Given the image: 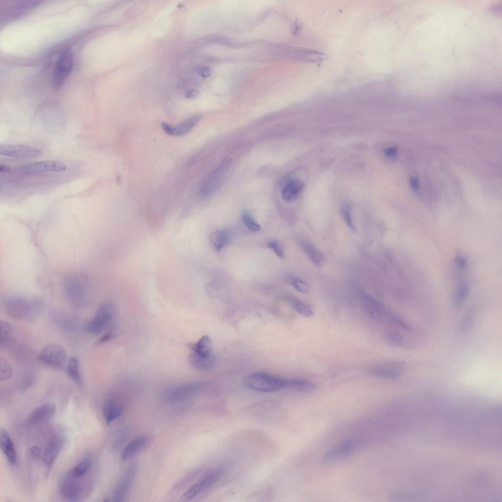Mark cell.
Returning a JSON list of instances; mask_svg holds the SVG:
<instances>
[{
	"mask_svg": "<svg viewBox=\"0 0 502 502\" xmlns=\"http://www.w3.org/2000/svg\"><path fill=\"white\" fill-rule=\"evenodd\" d=\"M11 171V168L7 166L0 165V172L1 173H8Z\"/></svg>",
	"mask_w": 502,
	"mask_h": 502,
	"instance_id": "f6af8a7d",
	"label": "cell"
},
{
	"mask_svg": "<svg viewBox=\"0 0 502 502\" xmlns=\"http://www.w3.org/2000/svg\"><path fill=\"white\" fill-rule=\"evenodd\" d=\"M136 470L135 465H131L128 468L115 490L113 494L114 501H124L134 480Z\"/></svg>",
	"mask_w": 502,
	"mask_h": 502,
	"instance_id": "5bb4252c",
	"label": "cell"
},
{
	"mask_svg": "<svg viewBox=\"0 0 502 502\" xmlns=\"http://www.w3.org/2000/svg\"><path fill=\"white\" fill-rule=\"evenodd\" d=\"M73 54L70 49L63 50L59 56L53 70L52 85L59 89L65 83L73 70Z\"/></svg>",
	"mask_w": 502,
	"mask_h": 502,
	"instance_id": "5b68a950",
	"label": "cell"
},
{
	"mask_svg": "<svg viewBox=\"0 0 502 502\" xmlns=\"http://www.w3.org/2000/svg\"><path fill=\"white\" fill-rule=\"evenodd\" d=\"M230 234L226 230H216L210 235V241L212 247L219 251L227 245L230 241Z\"/></svg>",
	"mask_w": 502,
	"mask_h": 502,
	"instance_id": "cb8c5ba5",
	"label": "cell"
},
{
	"mask_svg": "<svg viewBox=\"0 0 502 502\" xmlns=\"http://www.w3.org/2000/svg\"><path fill=\"white\" fill-rule=\"evenodd\" d=\"M149 438L146 436H140L130 441L122 451L121 457L123 460H127L143 450L149 443Z\"/></svg>",
	"mask_w": 502,
	"mask_h": 502,
	"instance_id": "ffe728a7",
	"label": "cell"
},
{
	"mask_svg": "<svg viewBox=\"0 0 502 502\" xmlns=\"http://www.w3.org/2000/svg\"><path fill=\"white\" fill-rule=\"evenodd\" d=\"M185 97L189 99L196 98L198 95V91L194 89L186 90L184 92Z\"/></svg>",
	"mask_w": 502,
	"mask_h": 502,
	"instance_id": "7bdbcfd3",
	"label": "cell"
},
{
	"mask_svg": "<svg viewBox=\"0 0 502 502\" xmlns=\"http://www.w3.org/2000/svg\"><path fill=\"white\" fill-rule=\"evenodd\" d=\"M341 213L343 219L348 227L351 230L355 232L356 228L352 217L350 205L348 203L343 204L341 207Z\"/></svg>",
	"mask_w": 502,
	"mask_h": 502,
	"instance_id": "83f0119b",
	"label": "cell"
},
{
	"mask_svg": "<svg viewBox=\"0 0 502 502\" xmlns=\"http://www.w3.org/2000/svg\"><path fill=\"white\" fill-rule=\"evenodd\" d=\"M66 165L59 160H45L19 165L17 171L23 173L37 174L48 172H59L66 170Z\"/></svg>",
	"mask_w": 502,
	"mask_h": 502,
	"instance_id": "9c48e42d",
	"label": "cell"
},
{
	"mask_svg": "<svg viewBox=\"0 0 502 502\" xmlns=\"http://www.w3.org/2000/svg\"><path fill=\"white\" fill-rule=\"evenodd\" d=\"M67 372L69 376L75 383L82 386L83 381L80 371L79 362L76 357H73L70 359L67 364Z\"/></svg>",
	"mask_w": 502,
	"mask_h": 502,
	"instance_id": "d4e9b609",
	"label": "cell"
},
{
	"mask_svg": "<svg viewBox=\"0 0 502 502\" xmlns=\"http://www.w3.org/2000/svg\"><path fill=\"white\" fill-rule=\"evenodd\" d=\"M409 183L411 187L414 190H418L420 187V182L418 178L415 176H411L409 179Z\"/></svg>",
	"mask_w": 502,
	"mask_h": 502,
	"instance_id": "b9f144b4",
	"label": "cell"
},
{
	"mask_svg": "<svg viewBox=\"0 0 502 502\" xmlns=\"http://www.w3.org/2000/svg\"><path fill=\"white\" fill-rule=\"evenodd\" d=\"M472 319V314L467 313L465 314L462 319L459 326V332H463L469 328Z\"/></svg>",
	"mask_w": 502,
	"mask_h": 502,
	"instance_id": "8d00e7d4",
	"label": "cell"
},
{
	"mask_svg": "<svg viewBox=\"0 0 502 502\" xmlns=\"http://www.w3.org/2000/svg\"><path fill=\"white\" fill-rule=\"evenodd\" d=\"M64 444V439L60 436H53L49 441L43 454V461L49 467L51 466L60 453Z\"/></svg>",
	"mask_w": 502,
	"mask_h": 502,
	"instance_id": "9a60e30c",
	"label": "cell"
},
{
	"mask_svg": "<svg viewBox=\"0 0 502 502\" xmlns=\"http://www.w3.org/2000/svg\"><path fill=\"white\" fill-rule=\"evenodd\" d=\"M39 359L44 364L50 367L62 369L65 366L67 354L61 346L51 344L43 348L39 355Z\"/></svg>",
	"mask_w": 502,
	"mask_h": 502,
	"instance_id": "ba28073f",
	"label": "cell"
},
{
	"mask_svg": "<svg viewBox=\"0 0 502 502\" xmlns=\"http://www.w3.org/2000/svg\"><path fill=\"white\" fill-rule=\"evenodd\" d=\"M0 449L10 464L15 465L18 461V456L13 441L7 431L1 428L0 431Z\"/></svg>",
	"mask_w": 502,
	"mask_h": 502,
	"instance_id": "e0dca14e",
	"label": "cell"
},
{
	"mask_svg": "<svg viewBox=\"0 0 502 502\" xmlns=\"http://www.w3.org/2000/svg\"><path fill=\"white\" fill-rule=\"evenodd\" d=\"M241 217L243 223L248 229L253 231L260 230L261 226L253 219L249 212L244 211Z\"/></svg>",
	"mask_w": 502,
	"mask_h": 502,
	"instance_id": "4dcf8cb0",
	"label": "cell"
},
{
	"mask_svg": "<svg viewBox=\"0 0 502 502\" xmlns=\"http://www.w3.org/2000/svg\"><path fill=\"white\" fill-rule=\"evenodd\" d=\"M42 151L38 148L22 144H1L0 154L13 158H32L40 156Z\"/></svg>",
	"mask_w": 502,
	"mask_h": 502,
	"instance_id": "8fae6325",
	"label": "cell"
},
{
	"mask_svg": "<svg viewBox=\"0 0 502 502\" xmlns=\"http://www.w3.org/2000/svg\"><path fill=\"white\" fill-rule=\"evenodd\" d=\"M202 384L200 383H187L176 386L169 390L165 396L167 402L178 403L191 399L199 392Z\"/></svg>",
	"mask_w": 502,
	"mask_h": 502,
	"instance_id": "52a82bcc",
	"label": "cell"
},
{
	"mask_svg": "<svg viewBox=\"0 0 502 502\" xmlns=\"http://www.w3.org/2000/svg\"><path fill=\"white\" fill-rule=\"evenodd\" d=\"M196 72L201 77L207 78L211 75L212 70L208 66H199L196 68Z\"/></svg>",
	"mask_w": 502,
	"mask_h": 502,
	"instance_id": "74e56055",
	"label": "cell"
},
{
	"mask_svg": "<svg viewBox=\"0 0 502 502\" xmlns=\"http://www.w3.org/2000/svg\"><path fill=\"white\" fill-rule=\"evenodd\" d=\"M289 283L298 291L302 293H306L309 290L308 284L301 278L291 276L288 278Z\"/></svg>",
	"mask_w": 502,
	"mask_h": 502,
	"instance_id": "1f68e13d",
	"label": "cell"
},
{
	"mask_svg": "<svg viewBox=\"0 0 502 502\" xmlns=\"http://www.w3.org/2000/svg\"><path fill=\"white\" fill-rule=\"evenodd\" d=\"M403 368L404 363L402 361H381L369 366L367 373L374 377L391 379L398 377L402 374Z\"/></svg>",
	"mask_w": 502,
	"mask_h": 502,
	"instance_id": "8992f818",
	"label": "cell"
},
{
	"mask_svg": "<svg viewBox=\"0 0 502 502\" xmlns=\"http://www.w3.org/2000/svg\"><path fill=\"white\" fill-rule=\"evenodd\" d=\"M128 428L125 427H122L117 431L112 444V447L114 450L118 449L123 445L128 435Z\"/></svg>",
	"mask_w": 502,
	"mask_h": 502,
	"instance_id": "f546056e",
	"label": "cell"
},
{
	"mask_svg": "<svg viewBox=\"0 0 502 502\" xmlns=\"http://www.w3.org/2000/svg\"><path fill=\"white\" fill-rule=\"evenodd\" d=\"M296 382V378H284L264 372L250 374L243 380L246 387L262 392H276L283 388L294 390Z\"/></svg>",
	"mask_w": 502,
	"mask_h": 502,
	"instance_id": "6da1fadb",
	"label": "cell"
},
{
	"mask_svg": "<svg viewBox=\"0 0 502 502\" xmlns=\"http://www.w3.org/2000/svg\"><path fill=\"white\" fill-rule=\"evenodd\" d=\"M92 463L91 458H85L72 468L69 472L75 477H84L90 471Z\"/></svg>",
	"mask_w": 502,
	"mask_h": 502,
	"instance_id": "484cf974",
	"label": "cell"
},
{
	"mask_svg": "<svg viewBox=\"0 0 502 502\" xmlns=\"http://www.w3.org/2000/svg\"><path fill=\"white\" fill-rule=\"evenodd\" d=\"M300 26L298 22L295 21L293 23L292 32L294 35H297L299 32Z\"/></svg>",
	"mask_w": 502,
	"mask_h": 502,
	"instance_id": "ee69618b",
	"label": "cell"
},
{
	"mask_svg": "<svg viewBox=\"0 0 502 502\" xmlns=\"http://www.w3.org/2000/svg\"><path fill=\"white\" fill-rule=\"evenodd\" d=\"M469 294V287L465 283L460 284L457 290L454 299L456 307L461 306L466 300Z\"/></svg>",
	"mask_w": 502,
	"mask_h": 502,
	"instance_id": "f1b7e54d",
	"label": "cell"
},
{
	"mask_svg": "<svg viewBox=\"0 0 502 502\" xmlns=\"http://www.w3.org/2000/svg\"><path fill=\"white\" fill-rule=\"evenodd\" d=\"M115 314L114 305L110 303L101 304L93 318L87 324L86 331L90 334H100L110 325Z\"/></svg>",
	"mask_w": 502,
	"mask_h": 502,
	"instance_id": "3957f363",
	"label": "cell"
},
{
	"mask_svg": "<svg viewBox=\"0 0 502 502\" xmlns=\"http://www.w3.org/2000/svg\"><path fill=\"white\" fill-rule=\"evenodd\" d=\"M357 442L353 439L344 441L326 452L324 458L327 461H335L351 454L356 449Z\"/></svg>",
	"mask_w": 502,
	"mask_h": 502,
	"instance_id": "4fadbf2b",
	"label": "cell"
},
{
	"mask_svg": "<svg viewBox=\"0 0 502 502\" xmlns=\"http://www.w3.org/2000/svg\"><path fill=\"white\" fill-rule=\"evenodd\" d=\"M30 454L35 458H38L41 454L40 448L36 446H32L29 450Z\"/></svg>",
	"mask_w": 502,
	"mask_h": 502,
	"instance_id": "60d3db41",
	"label": "cell"
},
{
	"mask_svg": "<svg viewBox=\"0 0 502 502\" xmlns=\"http://www.w3.org/2000/svg\"><path fill=\"white\" fill-rule=\"evenodd\" d=\"M267 246L278 257L283 258L284 257V251L281 245L276 241L271 240L267 243Z\"/></svg>",
	"mask_w": 502,
	"mask_h": 502,
	"instance_id": "e575fe53",
	"label": "cell"
},
{
	"mask_svg": "<svg viewBox=\"0 0 502 502\" xmlns=\"http://www.w3.org/2000/svg\"><path fill=\"white\" fill-rule=\"evenodd\" d=\"M304 183L299 179L290 180L284 185L282 190V197L287 202L296 200L301 194Z\"/></svg>",
	"mask_w": 502,
	"mask_h": 502,
	"instance_id": "44dd1931",
	"label": "cell"
},
{
	"mask_svg": "<svg viewBox=\"0 0 502 502\" xmlns=\"http://www.w3.org/2000/svg\"><path fill=\"white\" fill-rule=\"evenodd\" d=\"M37 301L26 299L12 298L7 300L6 306L7 311L12 316L15 317H26L31 316L33 313L35 306H37Z\"/></svg>",
	"mask_w": 502,
	"mask_h": 502,
	"instance_id": "30bf717a",
	"label": "cell"
},
{
	"mask_svg": "<svg viewBox=\"0 0 502 502\" xmlns=\"http://www.w3.org/2000/svg\"><path fill=\"white\" fill-rule=\"evenodd\" d=\"M188 361L191 367L202 371H209L215 366L216 358L214 353L202 356L191 351L188 356Z\"/></svg>",
	"mask_w": 502,
	"mask_h": 502,
	"instance_id": "d6986e66",
	"label": "cell"
},
{
	"mask_svg": "<svg viewBox=\"0 0 502 502\" xmlns=\"http://www.w3.org/2000/svg\"><path fill=\"white\" fill-rule=\"evenodd\" d=\"M288 301L300 314L305 317H311L313 315L312 309L304 302L293 297L288 298Z\"/></svg>",
	"mask_w": 502,
	"mask_h": 502,
	"instance_id": "4316f807",
	"label": "cell"
},
{
	"mask_svg": "<svg viewBox=\"0 0 502 502\" xmlns=\"http://www.w3.org/2000/svg\"><path fill=\"white\" fill-rule=\"evenodd\" d=\"M397 151L398 150L396 147H389L384 150V154L388 159H394L397 156Z\"/></svg>",
	"mask_w": 502,
	"mask_h": 502,
	"instance_id": "f35d334b",
	"label": "cell"
},
{
	"mask_svg": "<svg viewBox=\"0 0 502 502\" xmlns=\"http://www.w3.org/2000/svg\"><path fill=\"white\" fill-rule=\"evenodd\" d=\"M13 374V370L10 365L5 361L0 363V380H5L10 378Z\"/></svg>",
	"mask_w": 502,
	"mask_h": 502,
	"instance_id": "d590c367",
	"label": "cell"
},
{
	"mask_svg": "<svg viewBox=\"0 0 502 502\" xmlns=\"http://www.w3.org/2000/svg\"><path fill=\"white\" fill-rule=\"evenodd\" d=\"M0 331V343L4 345L7 343L11 337L12 331L11 326L8 323L1 321Z\"/></svg>",
	"mask_w": 502,
	"mask_h": 502,
	"instance_id": "d6a6232c",
	"label": "cell"
},
{
	"mask_svg": "<svg viewBox=\"0 0 502 502\" xmlns=\"http://www.w3.org/2000/svg\"><path fill=\"white\" fill-rule=\"evenodd\" d=\"M115 335V331L113 329L110 328L107 331V332L102 336L99 340L98 341V343H101L104 342L111 338Z\"/></svg>",
	"mask_w": 502,
	"mask_h": 502,
	"instance_id": "ab89813d",
	"label": "cell"
},
{
	"mask_svg": "<svg viewBox=\"0 0 502 502\" xmlns=\"http://www.w3.org/2000/svg\"><path fill=\"white\" fill-rule=\"evenodd\" d=\"M300 244L302 250L312 263L317 267H322L325 263L323 254L313 244L301 240Z\"/></svg>",
	"mask_w": 502,
	"mask_h": 502,
	"instance_id": "7402d4cb",
	"label": "cell"
},
{
	"mask_svg": "<svg viewBox=\"0 0 502 502\" xmlns=\"http://www.w3.org/2000/svg\"><path fill=\"white\" fill-rule=\"evenodd\" d=\"M124 409L125 404L122 400L112 398L107 400L104 403L102 407V413L105 421L109 423L121 416Z\"/></svg>",
	"mask_w": 502,
	"mask_h": 502,
	"instance_id": "2e32d148",
	"label": "cell"
},
{
	"mask_svg": "<svg viewBox=\"0 0 502 502\" xmlns=\"http://www.w3.org/2000/svg\"><path fill=\"white\" fill-rule=\"evenodd\" d=\"M201 114L194 115L176 125H172L167 123H162L161 127L168 135L174 136H181L190 131L202 119Z\"/></svg>",
	"mask_w": 502,
	"mask_h": 502,
	"instance_id": "7c38bea8",
	"label": "cell"
},
{
	"mask_svg": "<svg viewBox=\"0 0 502 502\" xmlns=\"http://www.w3.org/2000/svg\"><path fill=\"white\" fill-rule=\"evenodd\" d=\"M191 351L202 356H207L212 353V343L209 336L204 335L198 341L188 345Z\"/></svg>",
	"mask_w": 502,
	"mask_h": 502,
	"instance_id": "603a6c76",
	"label": "cell"
},
{
	"mask_svg": "<svg viewBox=\"0 0 502 502\" xmlns=\"http://www.w3.org/2000/svg\"><path fill=\"white\" fill-rule=\"evenodd\" d=\"M226 470L220 466L206 472L200 480L190 487L182 496V500L188 501L213 486L221 477Z\"/></svg>",
	"mask_w": 502,
	"mask_h": 502,
	"instance_id": "277c9868",
	"label": "cell"
},
{
	"mask_svg": "<svg viewBox=\"0 0 502 502\" xmlns=\"http://www.w3.org/2000/svg\"><path fill=\"white\" fill-rule=\"evenodd\" d=\"M56 405L54 403L48 402L35 408L28 416V422L36 424L44 422L50 419L55 413Z\"/></svg>",
	"mask_w": 502,
	"mask_h": 502,
	"instance_id": "ac0fdd59",
	"label": "cell"
},
{
	"mask_svg": "<svg viewBox=\"0 0 502 502\" xmlns=\"http://www.w3.org/2000/svg\"><path fill=\"white\" fill-rule=\"evenodd\" d=\"M84 477H75L69 471L64 474L58 486L61 496L68 501H77L81 499L85 491V486L82 481Z\"/></svg>",
	"mask_w": 502,
	"mask_h": 502,
	"instance_id": "7a4b0ae2",
	"label": "cell"
},
{
	"mask_svg": "<svg viewBox=\"0 0 502 502\" xmlns=\"http://www.w3.org/2000/svg\"><path fill=\"white\" fill-rule=\"evenodd\" d=\"M385 337L389 343L395 346H401L403 343L402 336L395 331H387L386 332Z\"/></svg>",
	"mask_w": 502,
	"mask_h": 502,
	"instance_id": "836d02e7",
	"label": "cell"
}]
</instances>
